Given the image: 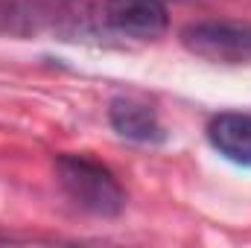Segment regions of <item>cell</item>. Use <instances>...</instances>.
Listing matches in <instances>:
<instances>
[{
    "label": "cell",
    "instance_id": "6",
    "mask_svg": "<svg viewBox=\"0 0 251 248\" xmlns=\"http://www.w3.org/2000/svg\"><path fill=\"white\" fill-rule=\"evenodd\" d=\"M207 140L222 158L240 167H251V114L240 111L216 114L207 123Z\"/></svg>",
    "mask_w": 251,
    "mask_h": 248
},
{
    "label": "cell",
    "instance_id": "1",
    "mask_svg": "<svg viewBox=\"0 0 251 248\" xmlns=\"http://www.w3.org/2000/svg\"><path fill=\"white\" fill-rule=\"evenodd\" d=\"M85 35L91 32V12L85 0H0V35Z\"/></svg>",
    "mask_w": 251,
    "mask_h": 248
},
{
    "label": "cell",
    "instance_id": "4",
    "mask_svg": "<svg viewBox=\"0 0 251 248\" xmlns=\"http://www.w3.org/2000/svg\"><path fill=\"white\" fill-rule=\"evenodd\" d=\"M100 21L117 35L155 41L170 29V9L164 0H102Z\"/></svg>",
    "mask_w": 251,
    "mask_h": 248
},
{
    "label": "cell",
    "instance_id": "2",
    "mask_svg": "<svg viewBox=\"0 0 251 248\" xmlns=\"http://www.w3.org/2000/svg\"><path fill=\"white\" fill-rule=\"evenodd\" d=\"M56 181L62 193L82 210L100 219H114L126 207V193L117 175L88 158V155H59L56 158Z\"/></svg>",
    "mask_w": 251,
    "mask_h": 248
},
{
    "label": "cell",
    "instance_id": "3",
    "mask_svg": "<svg viewBox=\"0 0 251 248\" xmlns=\"http://www.w3.org/2000/svg\"><path fill=\"white\" fill-rule=\"evenodd\" d=\"M184 50L210 64L243 67L251 64V24L249 21H196L181 29Z\"/></svg>",
    "mask_w": 251,
    "mask_h": 248
},
{
    "label": "cell",
    "instance_id": "5",
    "mask_svg": "<svg viewBox=\"0 0 251 248\" xmlns=\"http://www.w3.org/2000/svg\"><path fill=\"white\" fill-rule=\"evenodd\" d=\"M108 123L123 140H131V143H161L167 137L155 108L140 102V99H131V97L111 99Z\"/></svg>",
    "mask_w": 251,
    "mask_h": 248
}]
</instances>
